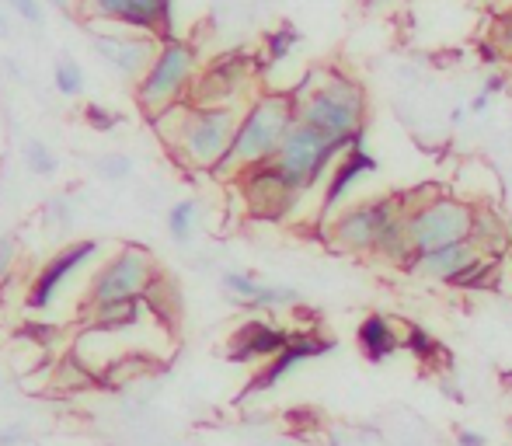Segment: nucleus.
<instances>
[{"instance_id": "1", "label": "nucleus", "mask_w": 512, "mask_h": 446, "mask_svg": "<svg viewBox=\"0 0 512 446\" xmlns=\"http://www.w3.org/2000/svg\"><path fill=\"white\" fill-rule=\"evenodd\" d=\"M244 109H227V105H175V109L154 115V129L164 140L168 154L182 168L216 171V164L227 157L234 143L237 122Z\"/></svg>"}, {"instance_id": "2", "label": "nucleus", "mask_w": 512, "mask_h": 446, "mask_svg": "<svg viewBox=\"0 0 512 446\" xmlns=\"http://www.w3.org/2000/svg\"><path fill=\"white\" fill-rule=\"evenodd\" d=\"M297 122L314 126L317 133L345 143V147H363L366 136V88L352 74L342 70H314L297 91Z\"/></svg>"}, {"instance_id": "3", "label": "nucleus", "mask_w": 512, "mask_h": 446, "mask_svg": "<svg viewBox=\"0 0 512 446\" xmlns=\"http://www.w3.org/2000/svg\"><path fill=\"white\" fill-rule=\"evenodd\" d=\"M293 126H297V98H293V91H262V95H255L244 105L234 143H230L227 157L216 164L213 175L237 178L241 171L276 161L279 147H283Z\"/></svg>"}, {"instance_id": "4", "label": "nucleus", "mask_w": 512, "mask_h": 446, "mask_svg": "<svg viewBox=\"0 0 512 446\" xmlns=\"http://www.w3.org/2000/svg\"><path fill=\"white\" fill-rule=\"evenodd\" d=\"M196 77H199L196 46L185 39H164L154 63H150V70L136 81L133 91L136 109L147 115V119H154V115L175 109V105H185Z\"/></svg>"}, {"instance_id": "5", "label": "nucleus", "mask_w": 512, "mask_h": 446, "mask_svg": "<svg viewBox=\"0 0 512 446\" xmlns=\"http://www.w3.org/2000/svg\"><path fill=\"white\" fill-rule=\"evenodd\" d=\"M408 203V234L415 251H436L446 244L471 241L474 206L460 196L432 192V196H405Z\"/></svg>"}, {"instance_id": "6", "label": "nucleus", "mask_w": 512, "mask_h": 446, "mask_svg": "<svg viewBox=\"0 0 512 446\" xmlns=\"http://www.w3.org/2000/svg\"><path fill=\"white\" fill-rule=\"evenodd\" d=\"M345 150H349L345 143L317 133L314 126L297 122V126L290 129V136L283 140V147H279V154L272 164L283 171L286 182H290L293 189H300L307 196L314 185H321L324 178L331 175V168H335L338 157H342Z\"/></svg>"}, {"instance_id": "7", "label": "nucleus", "mask_w": 512, "mask_h": 446, "mask_svg": "<svg viewBox=\"0 0 512 446\" xmlns=\"http://www.w3.org/2000/svg\"><path fill=\"white\" fill-rule=\"evenodd\" d=\"M405 206V196L359 199V203L342 206L335 217L324 223V237L331 241V248L345 251V255H373L384 223Z\"/></svg>"}, {"instance_id": "8", "label": "nucleus", "mask_w": 512, "mask_h": 446, "mask_svg": "<svg viewBox=\"0 0 512 446\" xmlns=\"http://www.w3.org/2000/svg\"><path fill=\"white\" fill-rule=\"evenodd\" d=\"M258 60L248 49H227V53L213 56L206 67H199V77L192 84V105H227V109H241L244 95H248L251 81H255Z\"/></svg>"}, {"instance_id": "9", "label": "nucleus", "mask_w": 512, "mask_h": 446, "mask_svg": "<svg viewBox=\"0 0 512 446\" xmlns=\"http://www.w3.org/2000/svg\"><path fill=\"white\" fill-rule=\"evenodd\" d=\"M154 272H157L154 255H150L147 248H140V244H126V248H119L112 258H105L102 269L91 276L84 307L108 304V300L143 297V290H147V283L154 279Z\"/></svg>"}, {"instance_id": "10", "label": "nucleus", "mask_w": 512, "mask_h": 446, "mask_svg": "<svg viewBox=\"0 0 512 446\" xmlns=\"http://www.w3.org/2000/svg\"><path fill=\"white\" fill-rule=\"evenodd\" d=\"M237 189H241V199H244V206H248V213L258 220H286L300 206V199H304V192L293 189V185L286 182V175L272 161L241 171V175H237Z\"/></svg>"}, {"instance_id": "11", "label": "nucleus", "mask_w": 512, "mask_h": 446, "mask_svg": "<svg viewBox=\"0 0 512 446\" xmlns=\"http://www.w3.org/2000/svg\"><path fill=\"white\" fill-rule=\"evenodd\" d=\"M91 46H95V53L102 56L115 74L136 84L150 70V63H154L161 39L140 32H105V35L95 32L91 35Z\"/></svg>"}, {"instance_id": "12", "label": "nucleus", "mask_w": 512, "mask_h": 446, "mask_svg": "<svg viewBox=\"0 0 512 446\" xmlns=\"http://www.w3.org/2000/svg\"><path fill=\"white\" fill-rule=\"evenodd\" d=\"M98 251H102L98 241H74V244H67V248L56 251V255H49V262L42 265L39 276H35L32 286H28V307H32V311H49L56 293L63 290V283H67L77 269H84Z\"/></svg>"}, {"instance_id": "13", "label": "nucleus", "mask_w": 512, "mask_h": 446, "mask_svg": "<svg viewBox=\"0 0 512 446\" xmlns=\"http://www.w3.org/2000/svg\"><path fill=\"white\" fill-rule=\"evenodd\" d=\"M335 345H338L335 338H324V335H317V332H293V342L286 345V349L279 352L276 359L262 363V373L251 380L244 394L272 391V387L283 384L290 373H297L300 366L310 363V359H321V356H328V352H335Z\"/></svg>"}, {"instance_id": "14", "label": "nucleus", "mask_w": 512, "mask_h": 446, "mask_svg": "<svg viewBox=\"0 0 512 446\" xmlns=\"http://www.w3.org/2000/svg\"><path fill=\"white\" fill-rule=\"evenodd\" d=\"M377 157L370 154L366 147H349L338 164L331 168L328 185H324V196H321V227L335 217L342 206H349V192L363 182L366 175H377Z\"/></svg>"}, {"instance_id": "15", "label": "nucleus", "mask_w": 512, "mask_h": 446, "mask_svg": "<svg viewBox=\"0 0 512 446\" xmlns=\"http://www.w3.org/2000/svg\"><path fill=\"white\" fill-rule=\"evenodd\" d=\"M290 342H293L290 328L272 325V321H262V318H251L230 335L227 359L230 363H269V359H276Z\"/></svg>"}, {"instance_id": "16", "label": "nucleus", "mask_w": 512, "mask_h": 446, "mask_svg": "<svg viewBox=\"0 0 512 446\" xmlns=\"http://www.w3.org/2000/svg\"><path fill=\"white\" fill-rule=\"evenodd\" d=\"M481 255H485V251H481L474 241H457V244H446V248H436V251H418L415 262L408 265V272L415 279H429V283L450 286L453 279H457L471 262H478Z\"/></svg>"}, {"instance_id": "17", "label": "nucleus", "mask_w": 512, "mask_h": 446, "mask_svg": "<svg viewBox=\"0 0 512 446\" xmlns=\"http://www.w3.org/2000/svg\"><path fill=\"white\" fill-rule=\"evenodd\" d=\"M356 342L370 363H387L398 349H405V328L394 325L387 314H366L356 328Z\"/></svg>"}, {"instance_id": "18", "label": "nucleus", "mask_w": 512, "mask_h": 446, "mask_svg": "<svg viewBox=\"0 0 512 446\" xmlns=\"http://www.w3.org/2000/svg\"><path fill=\"white\" fill-rule=\"evenodd\" d=\"M147 314L140 297H129V300H108V304H91L84 307V321L88 328L95 332H105V335H119V332H129L136 328Z\"/></svg>"}, {"instance_id": "19", "label": "nucleus", "mask_w": 512, "mask_h": 446, "mask_svg": "<svg viewBox=\"0 0 512 446\" xmlns=\"http://www.w3.org/2000/svg\"><path fill=\"white\" fill-rule=\"evenodd\" d=\"M373 255L408 272V265L415 262V255H418L415 244H411V234H408V206H405V210H398L391 220L384 223V230H380V241H377V251H373Z\"/></svg>"}, {"instance_id": "20", "label": "nucleus", "mask_w": 512, "mask_h": 446, "mask_svg": "<svg viewBox=\"0 0 512 446\" xmlns=\"http://www.w3.org/2000/svg\"><path fill=\"white\" fill-rule=\"evenodd\" d=\"M140 300H143V307H147V314H154L164 328H175L178 314H182V293H178L175 279H168L161 269H157Z\"/></svg>"}, {"instance_id": "21", "label": "nucleus", "mask_w": 512, "mask_h": 446, "mask_svg": "<svg viewBox=\"0 0 512 446\" xmlns=\"http://www.w3.org/2000/svg\"><path fill=\"white\" fill-rule=\"evenodd\" d=\"M471 241L478 244L485 255H502L509 241V227L502 223V217H495L492 210H474V230H471Z\"/></svg>"}, {"instance_id": "22", "label": "nucleus", "mask_w": 512, "mask_h": 446, "mask_svg": "<svg viewBox=\"0 0 512 446\" xmlns=\"http://www.w3.org/2000/svg\"><path fill=\"white\" fill-rule=\"evenodd\" d=\"M495 279H499V258L495 255H481L478 262H471L450 286L457 290H467V293H478V290H492Z\"/></svg>"}, {"instance_id": "23", "label": "nucleus", "mask_w": 512, "mask_h": 446, "mask_svg": "<svg viewBox=\"0 0 512 446\" xmlns=\"http://www.w3.org/2000/svg\"><path fill=\"white\" fill-rule=\"evenodd\" d=\"M196 223H199V199H178L175 206L168 210V234L171 241L185 244L192 234H196Z\"/></svg>"}, {"instance_id": "24", "label": "nucleus", "mask_w": 512, "mask_h": 446, "mask_svg": "<svg viewBox=\"0 0 512 446\" xmlns=\"http://www.w3.org/2000/svg\"><path fill=\"white\" fill-rule=\"evenodd\" d=\"M95 384H102L98 373L77 356L63 359L60 370H56V387H60V391H88V387H95Z\"/></svg>"}, {"instance_id": "25", "label": "nucleus", "mask_w": 512, "mask_h": 446, "mask_svg": "<svg viewBox=\"0 0 512 446\" xmlns=\"http://www.w3.org/2000/svg\"><path fill=\"white\" fill-rule=\"evenodd\" d=\"M300 46V28L297 25H279L265 35V63H283L286 56H293V49Z\"/></svg>"}, {"instance_id": "26", "label": "nucleus", "mask_w": 512, "mask_h": 446, "mask_svg": "<svg viewBox=\"0 0 512 446\" xmlns=\"http://www.w3.org/2000/svg\"><path fill=\"white\" fill-rule=\"evenodd\" d=\"M300 304V293L293 290V286H269L262 283V290H258V297L244 300V311H276V307H293Z\"/></svg>"}, {"instance_id": "27", "label": "nucleus", "mask_w": 512, "mask_h": 446, "mask_svg": "<svg viewBox=\"0 0 512 446\" xmlns=\"http://www.w3.org/2000/svg\"><path fill=\"white\" fill-rule=\"evenodd\" d=\"M405 349L418 359V363H432L436 356H443V345L436 342V335L432 332H425L422 325L405 328Z\"/></svg>"}, {"instance_id": "28", "label": "nucleus", "mask_w": 512, "mask_h": 446, "mask_svg": "<svg viewBox=\"0 0 512 446\" xmlns=\"http://www.w3.org/2000/svg\"><path fill=\"white\" fill-rule=\"evenodd\" d=\"M53 84L63 98H77L84 91V70L77 67V60L63 56V60H56V67H53Z\"/></svg>"}, {"instance_id": "29", "label": "nucleus", "mask_w": 512, "mask_h": 446, "mask_svg": "<svg viewBox=\"0 0 512 446\" xmlns=\"http://www.w3.org/2000/svg\"><path fill=\"white\" fill-rule=\"evenodd\" d=\"M21 157H25V164L39 178H53L56 175V157H53V150H49L42 140H28L25 147H21Z\"/></svg>"}, {"instance_id": "30", "label": "nucleus", "mask_w": 512, "mask_h": 446, "mask_svg": "<svg viewBox=\"0 0 512 446\" xmlns=\"http://www.w3.org/2000/svg\"><path fill=\"white\" fill-rule=\"evenodd\" d=\"M122 4H126V0H77V14H81L84 21H108V25H115Z\"/></svg>"}, {"instance_id": "31", "label": "nucleus", "mask_w": 512, "mask_h": 446, "mask_svg": "<svg viewBox=\"0 0 512 446\" xmlns=\"http://www.w3.org/2000/svg\"><path fill=\"white\" fill-rule=\"evenodd\" d=\"M98 175H102L105 182H126V178L133 175V157H129V154L98 157Z\"/></svg>"}, {"instance_id": "32", "label": "nucleus", "mask_w": 512, "mask_h": 446, "mask_svg": "<svg viewBox=\"0 0 512 446\" xmlns=\"http://www.w3.org/2000/svg\"><path fill=\"white\" fill-rule=\"evenodd\" d=\"M223 290L234 293L237 300H251L258 297V290H262V283H258L255 276H248V272H223Z\"/></svg>"}, {"instance_id": "33", "label": "nucleus", "mask_w": 512, "mask_h": 446, "mask_svg": "<svg viewBox=\"0 0 512 446\" xmlns=\"http://www.w3.org/2000/svg\"><path fill=\"white\" fill-rule=\"evenodd\" d=\"M84 122H88L91 129H95V133H112L115 126H119L122 122V115L119 112H112V109H105V105H84Z\"/></svg>"}, {"instance_id": "34", "label": "nucleus", "mask_w": 512, "mask_h": 446, "mask_svg": "<svg viewBox=\"0 0 512 446\" xmlns=\"http://www.w3.org/2000/svg\"><path fill=\"white\" fill-rule=\"evenodd\" d=\"M492 46L499 49V56L512 60V4L499 14V18H495V25H492Z\"/></svg>"}, {"instance_id": "35", "label": "nucleus", "mask_w": 512, "mask_h": 446, "mask_svg": "<svg viewBox=\"0 0 512 446\" xmlns=\"http://www.w3.org/2000/svg\"><path fill=\"white\" fill-rule=\"evenodd\" d=\"M46 220H49V223H56L60 230H67L70 223H74V206H70V199H67V196H53V199H49Z\"/></svg>"}, {"instance_id": "36", "label": "nucleus", "mask_w": 512, "mask_h": 446, "mask_svg": "<svg viewBox=\"0 0 512 446\" xmlns=\"http://www.w3.org/2000/svg\"><path fill=\"white\" fill-rule=\"evenodd\" d=\"M11 7H14V14H21V21H28V25H42V18H46L39 0H11Z\"/></svg>"}, {"instance_id": "37", "label": "nucleus", "mask_w": 512, "mask_h": 446, "mask_svg": "<svg viewBox=\"0 0 512 446\" xmlns=\"http://www.w3.org/2000/svg\"><path fill=\"white\" fill-rule=\"evenodd\" d=\"M14 258H18V237L14 234H4L0 237V279H7V272H11Z\"/></svg>"}, {"instance_id": "38", "label": "nucleus", "mask_w": 512, "mask_h": 446, "mask_svg": "<svg viewBox=\"0 0 512 446\" xmlns=\"http://www.w3.org/2000/svg\"><path fill=\"white\" fill-rule=\"evenodd\" d=\"M401 4H405V0H363V11L366 14H391V11H398Z\"/></svg>"}, {"instance_id": "39", "label": "nucleus", "mask_w": 512, "mask_h": 446, "mask_svg": "<svg viewBox=\"0 0 512 446\" xmlns=\"http://www.w3.org/2000/svg\"><path fill=\"white\" fill-rule=\"evenodd\" d=\"M21 440H25V426H7V429H0V446H18Z\"/></svg>"}, {"instance_id": "40", "label": "nucleus", "mask_w": 512, "mask_h": 446, "mask_svg": "<svg viewBox=\"0 0 512 446\" xmlns=\"http://www.w3.org/2000/svg\"><path fill=\"white\" fill-rule=\"evenodd\" d=\"M457 446H488V440L474 429H460L457 433Z\"/></svg>"}, {"instance_id": "41", "label": "nucleus", "mask_w": 512, "mask_h": 446, "mask_svg": "<svg viewBox=\"0 0 512 446\" xmlns=\"http://www.w3.org/2000/svg\"><path fill=\"white\" fill-rule=\"evenodd\" d=\"M481 91H485L488 98L502 95V91H506V77H502V74H492V77L485 81V88H481Z\"/></svg>"}, {"instance_id": "42", "label": "nucleus", "mask_w": 512, "mask_h": 446, "mask_svg": "<svg viewBox=\"0 0 512 446\" xmlns=\"http://www.w3.org/2000/svg\"><path fill=\"white\" fill-rule=\"evenodd\" d=\"M488 105H492V98H488L485 91H478V95L471 98V105H467V112H471V115H485Z\"/></svg>"}, {"instance_id": "43", "label": "nucleus", "mask_w": 512, "mask_h": 446, "mask_svg": "<svg viewBox=\"0 0 512 446\" xmlns=\"http://www.w3.org/2000/svg\"><path fill=\"white\" fill-rule=\"evenodd\" d=\"M49 4H53V7H60L63 14H70V0H49Z\"/></svg>"}, {"instance_id": "44", "label": "nucleus", "mask_w": 512, "mask_h": 446, "mask_svg": "<svg viewBox=\"0 0 512 446\" xmlns=\"http://www.w3.org/2000/svg\"><path fill=\"white\" fill-rule=\"evenodd\" d=\"M464 115H467V109H453L450 119H453V122H464Z\"/></svg>"}, {"instance_id": "45", "label": "nucleus", "mask_w": 512, "mask_h": 446, "mask_svg": "<svg viewBox=\"0 0 512 446\" xmlns=\"http://www.w3.org/2000/svg\"><path fill=\"white\" fill-rule=\"evenodd\" d=\"M0 35H7V18H4V11H0Z\"/></svg>"}, {"instance_id": "46", "label": "nucleus", "mask_w": 512, "mask_h": 446, "mask_svg": "<svg viewBox=\"0 0 512 446\" xmlns=\"http://www.w3.org/2000/svg\"><path fill=\"white\" fill-rule=\"evenodd\" d=\"M506 391H509V401H512V373H506Z\"/></svg>"}]
</instances>
